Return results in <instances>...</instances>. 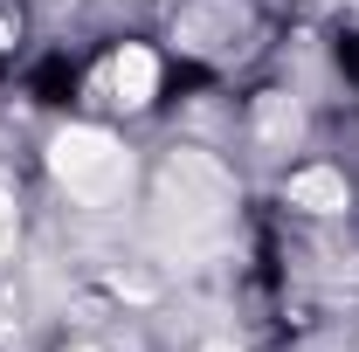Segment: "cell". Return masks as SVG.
Wrapping results in <instances>:
<instances>
[{
  "instance_id": "1",
  "label": "cell",
  "mask_w": 359,
  "mask_h": 352,
  "mask_svg": "<svg viewBox=\"0 0 359 352\" xmlns=\"http://www.w3.org/2000/svg\"><path fill=\"white\" fill-rule=\"evenodd\" d=\"M235 221V180L208 159V152H173L166 173H159V235L166 249L194 256V249H215Z\"/></svg>"
},
{
  "instance_id": "2",
  "label": "cell",
  "mask_w": 359,
  "mask_h": 352,
  "mask_svg": "<svg viewBox=\"0 0 359 352\" xmlns=\"http://www.w3.org/2000/svg\"><path fill=\"white\" fill-rule=\"evenodd\" d=\"M48 173L76 208H118L125 187H132V152L97 125H69L48 145Z\"/></svg>"
},
{
  "instance_id": "3",
  "label": "cell",
  "mask_w": 359,
  "mask_h": 352,
  "mask_svg": "<svg viewBox=\"0 0 359 352\" xmlns=\"http://www.w3.org/2000/svg\"><path fill=\"white\" fill-rule=\"evenodd\" d=\"M249 35V7L242 0H194L180 14V42L201 48V55H235Z\"/></svg>"
},
{
  "instance_id": "4",
  "label": "cell",
  "mask_w": 359,
  "mask_h": 352,
  "mask_svg": "<svg viewBox=\"0 0 359 352\" xmlns=\"http://www.w3.org/2000/svg\"><path fill=\"white\" fill-rule=\"evenodd\" d=\"M152 83H159V62L145 48H118L111 55V104L138 111V104H152Z\"/></svg>"
},
{
  "instance_id": "5",
  "label": "cell",
  "mask_w": 359,
  "mask_h": 352,
  "mask_svg": "<svg viewBox=\"0 0 359 352\" xmlns=\"http://www.w3.org/2000/svg\"><path fill=\"white\" fill-rule=\"evenodd\" d=\"M297 132H304V118H297V104H290L283 90H269L263 104H256V138H263L269 152H283V145H297Z\"/></svg>"
},
{
  "instance_id": "6",
  "label": "cell",
  "mask_w": 359,
  "mask_h": 352,
  "mask_svg": "<svg viewBox=\"0 0 359 352\" xmlns=\"http://www.w3.org/2000/svg\"><path fill=\"white\" fill-rule=\"evenodd\" d=\"M290 208H311V215H339L346 208V180L311 166V173H290Z\"/></svg>"
},
{
  "instance_id": "7",
  "label": "cell",
  "mask_w": 359,
  "mask_h": 352,
  "mask_svg": "<svg viewBox=\"0 0 359 352\" xmlns=\"http://www.w3.org/2000/svg\"><path fill=\"white\" fill-rule=\"evenodd\" d=\"M14 228H21V208H14V194L0 187V256L14 249Z\"/></svg>"
},
{
  "instance_id": "8",
  "label": "cell",
  "mask_w": 359,
  "mask_h": 352,
  "mask_svg": "<svg viewBox=\"0 0 359 352\" xmlns=\"http://www.w3.org/2000/svg\"><path fill=\"white\" fill-rule=\"evenodd\" d=\"M76 352H97V346H76Z\"/></svg>"
}]
</instances>
